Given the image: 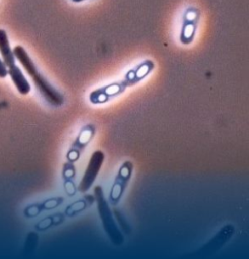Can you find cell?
<instances>
[{"label":"cell","instance_id":"cell-12","mask_svg":"<svg viewBox=\"0 0 249 259\" xmlns=\"http://www.w3.org/2000/svg\"><path fill=\"white\" fill-rule=\"evenodd\" d=\"M8 75V71L5 66V64L3 63L2 59H0V78H5Z\"/></svg>","mask_w":249,"mask_h":259},{"label":"cell","instance_id":"cell-13","mask_svg":"<svg viewBox=\"0 0 249 259\" xmlns=\"http://www.w3.org/2000/svg\"><path fill=\"white\" fill-rule=\"evenodd\" d=\"M72 2H75V3H79V2H82V1H85V0H72Z\"/></svg>","mask_w":249,"mask_h":259},{"label":"cell","instance_id":"cell-8","mask_svg":"<svg viewBox=\"0 0 249 259\" xmlns=\"http://www.w3.org/2000/svg\"><path fill=\"white\" fill-rule=\"evenodd\" d=\"M0 54L2 56V61L6 67L9 68L16 64L15 56L10 47L8 37L3 29H0Z\"/></svg>","mask_w":249,"mask_h":259},{"label":"cell","instance_id":"cell-2","mask_svg":"<svg viewBox=\"0 0 249 259\" xmlns=\"http://www.w3.org/2000/svg\"><path fill=\"white\" fill-rule=\"evenodd\" d=\"M13 54L15 56V59L20 61L24 70L26 71V73L30 76L37 90L46 99L48 103H50L53 106H61L64 103L63 95L48 82L45 77H43L40 74V72L36 68L34 62L32 61V59H30V57L28 56V54L26 53L24 48L22 46H16L13 50Z\"/></svg>","mask_w":249,"mask_h":259},{"label":"cell","instance_id":"cell-5","mask_svg":"<svg viewBox=\"0 0 249 259\" xmlns=\"http://www.w3.org/2000/svg\"><path fill=\"white\" fill-rule=\"evenodd\" d=\"M95 126L92 123L85 124L81 127L66 153V159L68 162L75 163L80 159L84 151L95 138Z\"/></svg>","mask_w":249,"mask_h":259},{"label":"cell","instance_id":"cell-9","mask_svg":"<svg viewBox=\"0 0 249 259\" xmlns=\"http://www.w3.org/2000/svg\"><path fill=\"white\" fill-rule=\"evenodd\" d=\"M95 202L94 195H86L82 199L75 201L70 204L65 210V214H66V217L72 218V217L83 212L84 210H86L88 207L92 206Z\"/></svg>","mask_w":249,"mask_h":259},{"label":"cell","instance_id":"cell-11","mask_svg":"<svg viewBox=\"0 0 249 259\" xmlns=\"http://www.w3.org/2000/svg\"><path fill=\"white\" fill-rule=\"evenodd\" d=\"M64 189L68 196H74L77 192V188L74 183V179L70 180H64Z\"/></svg>","mask_w":249,"mask_h":259},{"label":"cell","instance_id":"cell-4","mask_svg":"<svg viewBox=\"0 0 249 259\" xmlns=\"http://www.w3.org/2000/svg\"><path fill=\"white\" fill-rule=\"evenodd\" d=\"M133 172V163L131 161H125L119 167L118 172L109 192V204L116 206L122 199L127 187L131 181Z\"/></svg>","mask_w":249,"mask_h":259},{"label":"cell","instance_id":"cell-6","mask_svg":"<svg viewBox=\"0 0 249 259\" xmlns=\"http://www.w3.org/2000/svg\"><path fill=\"white\" fill-rule=\"evenodd\" d=\"M104 159L105 155L102 151H95V153L91 155V158L89 160V163L85 170V173L77 188V190H79L82 193L90 190L102 168Z\"/></svg>","mask_w":249,"mask_h":259},{"label":"cell","instance_id":"cell-3","mask_svg":"<svg viewBox=\"0 0 249 259\" xmlns=\"http://www.w3.org/2000/svg\"><path fill=\"white\" fill-rule=\"evenodd\" d=\"M94 193H95L94 194L95 203H96V206H97V212L99 214V219L102 223V226L107 237L110 239V241L114 245L116 246L122 245L124 243V236L121 233L117 224L115 223L114 217L110 211L109 204L104 196L102 187L96 186L94 189Z\"/></svg>","mask_w":249,"mask_h":259},{"label":"cell","instance_id":"cell-1","mask_svg":"<svg viewBox=\"0 0 249 259\" xmlns=\"http://www.w3.org/2000/svg\"><path fill=\"white\" fill-rule=\"evenodd\" d=\"M154 67V62L152 60H144L128 71L122 80L108 83L92 92L89 95L90 102L94 105L105 104L113 98L124 94L127 89L134 87L138 82L143 81L147 76L151 74Z\"/></svg>","mask_w":249,"mask_h":259},{"label":"cell","instance_id":"cell-7","mask_svg":"<svg viewBox=\"0 0 249 259\" xmlns=\"http://www.w3.org/2000/svg\"><path fill=\"white\" fill-rule=\"evenodd\" d=\"M7 71H8V74L10 75V77H11V80L14 82V84L16 85L18 92L21 95H25L29 94L31 88H30V84H29L28 81L25 79L22 70L15 64L11 67H9Z\"/></svg>","mask_w":249,"mask_h":259},{"label":"cell","instance_id":"cell-10","mask_svg":"<svg viewBox=\"0 0 249 259\" xmlns=\"http://www.w3.org/2000/svg\"><path fill=\"white\" fill-rule=\"evenodd\" d=\"M75 175H76V171H75L74 163L67 161L65 164L63 165L62 177L64 180H70V179H74Z\"/></svg>","mask_w":249,"mask_h":259}]
</instances>
